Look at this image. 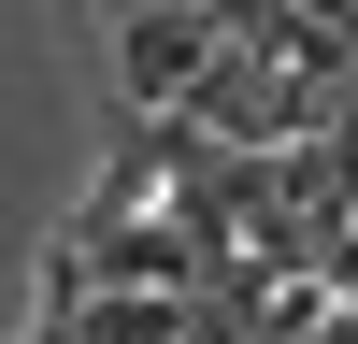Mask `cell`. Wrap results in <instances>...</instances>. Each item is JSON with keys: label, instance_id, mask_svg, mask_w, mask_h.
Instances as JSON below:
<instances>
[{"label": "cell", "instance_id": "obj_1", "mask_svg": "<svg viewBox=\"0 0 358 344\" xmlns=\"http://www.w3.org/2000/svg\"><path fill=\"white\" fill-rule=\"evenodd\" d=\"M86 287H201V301H273L287 273H258V258H229L215 229H187L172 201H101L86 187L72 215H57V244H43V301H86Z\"/></svg>", "mask_w": 358, "mask_h": 344}, {"label": "cell", "instance_id": "obj_2", "mask_svg": "<svg viewBox=\"0 0 358 344\" xmlns=\"http://www.w3.org/2000/svg\"><path fill=\"white\" fill-rule=\"evenodd\" d=\"M86 43V72H101V115H187L201 72L229 57V29L201 15V0H57Z\"/></svg>", "mask_w": 358, "mask_h": 344}]
</instances>
